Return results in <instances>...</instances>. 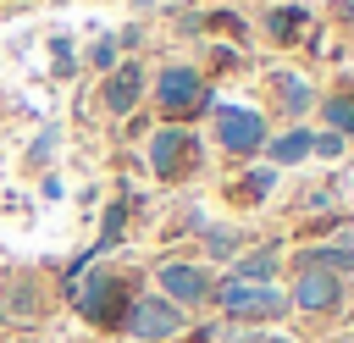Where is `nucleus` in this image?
<instances>
[{
	"mask_svg": "<svg viewBox=\"0 0 354 343\" xmlns=\"http://www.w3.org/2000/svg\"><path fill=\"white\" fill-rule=\"evenodd\" d=\"M205 249H210V254H232V249H238V238H232V232H210V238H205Z\"/></svg>",
	"mask_w": 354,
	"mask_h": 343,
	"instance_id": "4468645a",
	"label": "nucleus"
},
{
	"mask_svg": "<svg viewBox=\"0 0 354 343\" xmlns=\"http://www.w3.org/2000/svg\"><path fill=\"white\" fill-rule=\"evenodd\" d=\"M260 343H288V337H260Z\"/></svg>",
	"mask_w": 354,
	"mask_h": 343,
	"instance_id": "aec40b11",
	"label": "nucleus"
},
{
	"mask_svg": "<svg viewBox=\"0 0 354 343\" xmlns=\"http://www.w3.org/2000/svg\"><path fill=\"white\" fill-rule=\"evenodd\" d=\"M337 299H343V282H337L332 271L299 266L293 293H288V304H293V310H304V315H332V310H337Z\"/></svg>",
	"mask_w": 354,
	"mask_h": 343,
	"instance_id": "20e7f679",
	"label": "nucleus"
},
{
	"mask_svg": "<svg viewBox=\"0 0 354 343\" xmlns=\"http://www.w3.org/2000/svg\"><path fill=\"white\" fill-rule=\"evenodd\" d=\"M94 61H100V66H111V61H116V44H111V39H105V44H94Z\"/></svg>",
	"mask_w": 354,
	"mask_h": 343,
	"instance_id": "a211bd4d",
	"label": "nucleus"
},
{
	"mask_svg": "<svg viewBox=\"0 0 354 343\" xmlns=\"http://www.w3.org/2000/svg\"><path fill=\"white\" fill-rule=\"evenodd\" d=\"M310 144H315V138H310L304 127H293V133H282V138L271 144V160H277V166H288V160H299V155H310Z\"/></svg>",
	"mask_w": 354,
	"mask_h": 343,
	"instance_id": "9b49d317",
	"label": "nucleus"
},
{
	"mask_svg": "<svg viewBox=\"0 0 354 343\" xmlns=\"http://www.w3.org/2000/svg\"><path fill=\"white\" fill-rule=\"evenodd\" d=\"M122 210H127V205H111V210H105V238H100V249L122 238Z\"/></svg>",
	"mask_w": 354,
	"mask_h": 343,
	"instance_id": "ddd939ff",
	"label": "nucleus"
},
{
	"mask_svg": "<svg viewBox=\"0 0 354 343\" xmlns=\"http://www.w3.org/2000/svg\"><path fill=\"white\" fill-rule=\"evenodd\" d=\"M77 299V315H88L94 326H116V321H127V288L111 277V271H88V282L72 293Z\"/></svg>",
	"mask_w": 354,
	"mask_h": 343,
	"instance_id": "7ed1b4c3",
	"label": "nucleus"
},
{
	"mask_svg": "<svg viewBox=\"0 0 354 343\" xmlns=\"http://www.w3.org/2000/svg\"><path fill=\"white\" fill-rule=\"evenodd\" d=\"M271 271H277V249H254V254H243L232 266L238 282H271Z\"/></svg>",
	"mask_w": 354,
	"mask_h": 343,
	"instance_id": "9d476101",
	"label": "nucleus"
},
{
	"mask_svg": "<svg viewBox=\"0 0 354 343\" xmlns=\"http://www.w3.org/2000/svg\"><path fill=\"white\" fill-rule=\"evenodd\" d=\"M155 100H160L166 111L194 105V100H199V77H194L188 66H166V72H160V83H155Z\"/></svg>",
	"mask_w": 354,
	"mask_h": 343,
	"instance_id": "0eeeda50",
	"label": "nucleus"
},
{
	"mask_svg": "<svg viewBox=\"0 0 354 343\" xmlns=\"http://www.w3.org/2000/svg\"><path fill=\"white\" fill-rule=\"evenodd\" d=\"M337 11H343V17H354V0H337Z\"/></svg>",
	"mask_w": 354,
	"mask_h": 343,
	"instance_id": "6ab92c4d",
	"label": "nucleus"
},
{
	"mask_svg": "<svg viewBox=\"0 0 354 343\" xmlns=\"http://www.w3.org/2000/svg\"><path fill=\"white\" fill-rule=\"evenodd\" d=\"M155 277H160V299H171L177 310H188V304H205V299H210V277H205V266L166 260Z\"/></svg>",
	"mask_w": 354,
	"mask_h": 343,
	"instance_id": "39448f33",
	"label": "nucleus"
},
{
	"mask_svg": "<svg viewBox=\"0 0 354 343\" xmlns=\"http://www.w3.org/2000/svg\"><path fill=\"white\" fill-rule=\"evenodd\" d=\"M210 299L232 321H277L288 310V293H277L271 282H238V277H227L221 288H210Z\"/></svg>",
	"mask_w": 354,
	"mask_h": 343,
	"instance_id": "f257e3e1",
	"label": "nucleus"
},
{
	"mask_svg": "<svg viewBox=\"0 0 354 343\" xmlns=\"http://www.w3.org/2000/svg\"><path fill=\"white\" fill-rule=\"evenodd\" d=\"M144 94V77H138V66H122V72H111V83H105V105L111 111H133V100Z\"/></svg>",
	"mask_w": 354,
	"mask_h": 343,
	"instance_id": "6e6552de",
	"label": "nucleus"
},
{
	"mask_svg": "<svg viewBox=\"0 0 354 343\" xmlns=\"http://www.w3.org/2000/svg\"><path fill=\"white\" fill-rule=\"evenodd\" d=\"M188 343H227V332H221V326H205V332H194Z\"/></svg>",
	"mask_w": 354,
	"mask_h": 343,
	"instance_id": "f3484780",
	"label": "nucleus"
},
{
	"mask_svg": "<svg viewBox=\"0 0 354 343\" xmlns=\"http://www.w3.org/2000/svg\"><path fill=\"white\" fill-rule=\"evenodd\" d=\"M310 149H321V155H337V149H343V138H337V133H321Z\"/></svg>",
	"mask_w": 354,
	"mask_h": 343,
	"instance_id": "dca6fc26",
	"label": "nucleus"
},
{
	"mask_svg": "<svg viewBox=\"0 0 354 343\" xmlns=\"http://www.w3.org/2000/svg\"><path fill=\"white\" fill-rule=\"evenodd\" d=\"M216 138H221V149H232V155H249V149H260V144H266V122H260L254 111L221 105V111H216Z\"/></svg>",
	"mask_w": 354,
	"mask_h": 343,
	"instance_id": "423d86ee",
	"label": "nucleus"
},
{
	"mask_svg": "<svg viewBox=\"0 0 354 343\" xmlns=\"http://www.w3.org/2000/svg\"><path fill=\"white\" fill-rule=\"evenodd\" d=\"M183 155H188V133H171V127H166V133H155V149H149V160H155V172H160V177H171Z\"/></svg>",
	"mask_w": 354,
	"mask_h": 343,
	"instance_id": "1a4fd4ad",
	"label": "nucleus"
},
{
	"mask_svg": "<svg viewBox=\"0 0 354 343\" xmlns=\"http://www.w3.org/2000/svg\"><path fill=\"white\" fill-rule=\"evenodd\" d=\"M183 321H188V315H183L171 299H160V293H144V299L127 304V337H133V343H166V337L183 332Z\"/></svg>",
	"mask_w": 354,
	"mask_h": 343,
	"instance_id": "f03ea898",
	"label": "nucleus"
},
{
	"mask_svg": "<svg viewBox=\"0 0 354 343\" xmlns=\"http://www.w3.org/2000/svg\"><path fill=\"white\" fill-rule=\"evenodd\" d=\"M0 326H6V310H0Z\"/></svg>",
	"mask_w": 354,
	"mask_h": 343,
	"instance_id": "412c9836",
	"label": "nucleus"
},
{
	"mask_svg": "<svg viewBox=\"0 0 354 343\" xmlns=\"http://www.w3.org/2000/svg\"><path fill=\"white\" fill-rule=\"evenodd\" d=\"M326 116H332L337 127H354V105H348V100H332V105H326Z\"/></svg>",
	"mask_w": 354,
	"mask_h": 343,
	"instance_id": "2eb2a0df",
	"label": "nucleus"
},
{
	"mask_svg": "<svg viewBox=\"0 0 354 343\" xmlns=\"http://www.w3.org/2000/svg\"><path fill=\"white\" fill-rule=\"evenodd\" d=\"M243 183H249V188H243V199H260V194H266V188L277 183V172H271V166H260V172H249Z\"/></svg>",
	"mask_w": 354,
	"mask_h": 343,
	"instance_id": "f8f14e48",
	"label": "nucleus"
}]
</instances>
